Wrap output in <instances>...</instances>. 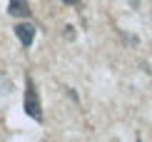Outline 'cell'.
<instances>
[{
  "label": "cell",
  "mask_w": 152,
  "mask_h": 142,
  "mask_svg": "<svg viewBox=\"0 0 152 142\" xmlns=\"http://www.w3.org/2000/svg\"><path fill=\"white\" fill-rule=\"evenodd\" d=\"M25 112L35 122H42V105H40V97H37L35 82L30 77H28V85H25Z\"/></svg>",
  "instance_id": "obj_1"
},
{
  "label": "cell",
  "mask_w": 152,
  "mask_h": 142,
  "mask_svg": "<svg viewBox=\"0 0 152 142\" xmlns=\"http://www.w3.org/2000/svg\"><path fill=\"white\" fill-rule=\"evenodd\" d=\"M15 35H18V40H20L25 48H30L35 40V25H30V23H18L15 25Z\"/></svg>",
  "instance_id": "obj_2"
},
{
  "label": "cell",
  "mask_w": 152,
  "mask_h": 142,
  "mask_svg": "<svg viewBox=\"0 0 152 142\" xmlns=\"http://www.w3.org/2000/svg\"><path fill=\"white\" fill-rule=\"evenodd\" d=\"M8 15H12V18H30V3L28 0H10L8 3Z\"/></svg>",
  "instance_id": "obj_3"
},
{
  "label": "cell",
  "mask_w": 152,
  "mask_h": 142,
  "mask_svg": "<svg viewBox=\"0 0 152 142\" xmlns=\"http://www.w3.org/2000/svg\"><path fill=\"white\" fill-rule=\"evenodd\" d=\"M65 37H67V40H72V37H75V28H65Z\"/></svg>",
  "instance_id": "obj_4"
},
{
  "label": "cell",
  "mask_w": 152,
  "mask_h": 142,
  "mask_svg": "<svg viewBox=\"0 0 152 142\" xmlns=\"http://www.w3.org/2000/svg\"><path fill=\"white\" fill-rule=\"evenodd\" d=\"M62 3H65V5H77L80 0H62Z\"/></svg>",
  "instance_id": "obj_5"
},
{
  "label": "cell",
  "mask_w": 152,
  "mask_h": 142,
  "mask_svg": "<svg viewBox=\"0 0 152 142\" xmlns=\"http://www.w3.org/2000/svg\"><path fill=\"white\" fill-rule=\"evenodd\" d=\"M137 142H140V140H137Z\"/></svg>",
  "instance_id": "obj_6"
}]
</instances>
